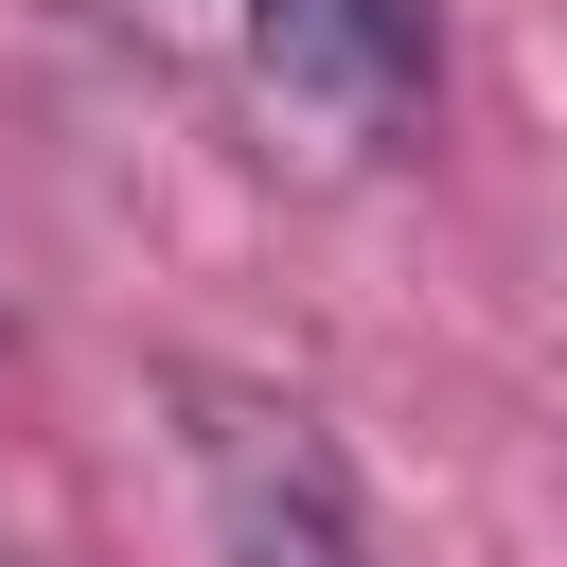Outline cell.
I'll use <instances>...</instances> for the list:
<instances>
[{"mask_svg":"<svg viewBox=\"0 0 567 567\" xmlns=\"http://www.w3.org/2000/svg\"><path fill=\"white\" fill-rule=\"evenodd\" d=\"M177 461H195L213 567H372V496H354V461L319 443L301 390H266V372H177Z\"/></svg>","mask_w":567,"mask_h":567,"instance_id":"obj_1","label":"cell"},{"mask_svg":"<svg viewBox=\"0 0 567 567\" xmlns=\"http://www.w3.org/2000/svg\"><path fill=\"white\" fill-rule=\"evenodd\" d=\"M248 71L284 89V106H319V124H408L425 106V71H443V18L425 0H248Z\"/></svg>","mask_w":567,"mask_h":567,"instance_id":"obj_2","label":"cell"}]
</instances>
